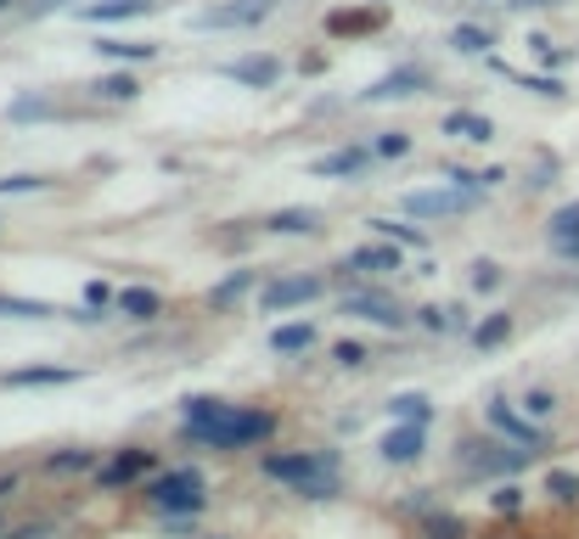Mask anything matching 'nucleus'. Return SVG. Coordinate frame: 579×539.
Wrapping results in <instances>:
<instances>
[{
    "label": "nucleus",
    "mask_w": 579,
    "mask_h": 539,
    "mask_svg": "<svg viewBox=\"0 0 579 539\" xmlns=\"http://www.w3.org/2000/svg\"><path fill=\"white\" fill-rule=\"evenodd\" d=\"M85 304H91V309H108V304H113V293H108L102 282H91V287H85Z\"/></svg>",
    "instance_id": "nucleus-37"
},
{
    "label": "nucleus",
    "mask_w": 579,
    "mask_h": 539,
    "mask_svg": "<svg viewBox=\"0 0 579 539\" xmlns=\"http://www.w3.org/2000/svg\"><path fill=\"white\" fill-rule=\"evenodd\" d=\"M247 287H254V276H247V270H236L231 282H220V287L209 293V304H214V309H225V304H236V298H242Z\"/></svg>",
    "instance_id": "nucleus-25"
},
{
    "label": "nucleus",
    "mask_w": 579,
    "mask_h": 539,
    "mask_svg": "<svg viewBox=\"0 0 579 539\" xmlns=\"http://www.w3.org/2000/svg\"><path fill=\"white\" fill-rule=\"evenodd\" d=\"M309 343H315V326H309V321H298V326H276V332H271V348H276V354H304Z\"/></svg>",
    "instance_id": "nucleus-17"
},
{
    "label": "nucleus",
    "mask_w": 579,
    "mask_h": 539,
    "mask_svg": "<svg viewBox=\"0 0 579 539\" xmlns=\"http://www.w3.org/2000/svg\"><path fill=\"white\" fill-rule=\"evenodd\" d=\"M0 7H12V0H0Z\"/></svg>",
    "instance_id": "nucleus-44"
},
{
    "label": "nucleus",
    "mask_w": 579,
    "mask_h": 539,
    "mask_svg": "<svg viewBox=\"0 0 579 539\" xmlns=\"http://www.w3.org/2000/svg\"><path fill=\"white\" fill-rule=\"evenodd\" d=\"M450 45H461V51H489L495 40H489V29H473V23H461V29L450 34Z\"/></svg>",
    "instance_id": "nucleus-29"
},
{
    "label": "nucleus",
    "mask_w": 579,
    "mask_h": 539,
    "mask_svg": "<svg viewBox=\"0 0 579 539\" xmlns=\"http://www.w3.org/2000/svg\"><path fill=\"white\" fill-rule=\"evenodd\" d=\"M79 467H91L85 449H68V456H51V472H79Z\"/></svg>",
    "instance_id": "nucleus-33"
},
{
    "label": "nucleus",
    "mask_w": 579,
    "mask_h": 539,
    "mask_svg": "<svg viewBox=\"0 0 579 539\" xmlns=\"http://www.w3.org/2000/svg\"><path fill=\"white\" fill-rule=\"evenodd\" d=\"M344 315L372 321V326H399V321H405L399 304H394L388 293H349V298H344Z\"/></svg>",
    "instance_id": "nucleus-7"
},
{
    "label": "nucleus",
    "mask_w": 579,
    "mask_h": 539,
    "mask_svg": "<svg viewBox=\"0 0 579 539\" xmlns=\"http://www.w3.org/2000/svg\"><path fill=\"white\" fill-rule=\"evenodd\" d=\"M512 7H557V0H512Z\"/></svg>",
    "instance_id": "nucleus-42"
},
{
    "label": "nucleus",
    "mask_w": 579,
    "mask_h": 539,
    "mask_svg": "<svg viewBox=\"0 0 579 539\" xmlns=\"http://www.w3.org/2000/svg\"><path fill=\"white\" fill-rule=\"evenodd\" d=\"M489 427H495V433H507L512 444H529V449H540V427H535V421H524V416H512L507 405H489Z\"/></svg>",
    "instance_id": "nucleus-13"
},
{
    "label": "nucleus",
    "mask_w": 579,
    "mask_h": 539,
    "mask_svg": "<svg viewBox=\"0 0 579 539\" xmlns=\"http://www.w3.org/2000/svg\"><path fill=\"white\" fill-rule=\"evenodd\" d=\"M546 495L562 500V506H579V472H551L546 478Z\"/></svg>",
    "instance_id": "nucleus-26"
},
{
    "label": "nucleus",
    "mask_w": 579,
    "mask_h": 539,
    "mask_svg": "<svg viewBox=\"0 0 579 539\" xmlns=\"http://www.w3.org/2000/svg\"><path fill=\"white\" fill-rule=\"evenodd\" d=\"M428 84V73L423 68H394L388 79H377L372 90H360L366 102H399V96H410V90H423Z\"/></svg>",
    "instance_id": "nucleus-9"
},
{
    "label": "nucleus",
    "mask_w": 579,
    "mask_h": 539,
    "mask_svg": "<svg viewBox=\"0 0 579 539\" xmlns=\"http://www.w3.org/2000/svg\"><path fill=\"white\" fill-rule=\"evenodd\" d=\"M366 163H372V146H349V152H333V157H315V174L338 180V174H360Z\"/></svg>",
    "instance_id": "nucleus-14"
},
{
    "label": "nucleus",
    "mask_w": 579,
    "mask_h": 539,
    "mask_svg": "<svg viewBox=\"0 0 579 539\" xmlns=\"http://www.w3.org/2000/svg\"><path fill=\"white\" fill-rule=\"evenodd\" d=\"M507 337H512V321L507 315H489V321L473 326V348H495V343H507Z\"/></svg>",
    "instance_id": "nucleus-20"
},
{
    "label": "nucleus",
    "mask_w": 579,
    "mask_h": 539,
    "mask_svg": "<svg viewBox=\"0 0 579 539\" xmlns=\"http://www.w3.org/2000/svg\"><path fill=\"white\" fill-rule=\"evenodd\" d=\"M524 410H529V416H535V421H546V416H551V410H557V399H551V394H546V388H535V394H529V399H524Z\"/></svg>",
    "instance_id": "nucleus-32"
},
{
    "label": "nucleus",
    "mask_w": 579,
    "mask_h": 539,
    "mask_svg": "<svg viewBox=\"0 0 579 539\" xmlns=\"http://www.w3.org/2000/svg\"><path fill=\"white\" fill-rule=\"evenodd\" d=\"M146 500L158 511H197L203 506V472L181 467V472H163L158 484H146Z\"/></svg>",
    "instance_id": "nucleus-3"
},
{
    "label": "nucleus",
    "mask_w": 579,
    "mask_h": 539,
    "mask_svg": "<svg viewBox=\"0 0 579 539\" xmlns=\"http://www.w3.org/2000/svg\"><path fill=\"white\" fill-rule=\"evenodd\" d=\"M40 7H62V0H40Z\"/></svg>",
    "instance_id": "nucleus-43"
},
{
    "label": "nucleus",
    "mask_w": 579,
    "mask_h": 539,
    "mask_svg": "<svg viewBox=\"0 0 579 539\" xmlns=\"http://www.w3.org/2000/svg\"><path fill=\"white\" fill-rule=\"evenodd\" d=\"M276 12V0H231V7H214L197 18V29H254Z\"/></svg>",
    "instance_id": "nucleus-5"
},
{
    "label": "nucleus",
    "mask_w": 579,
    "mask_h": 539,
    "mask_svg": "<svg viewBox=\"0 0 579 539\" xmlns=\"http://www.w3.org/2000/svg\"><path fill=\"white\" fill-rule=\"evenodd\" d=\"M383 236H394V242H405V247H428V236L423 231H410V225H394V220H372Z\"/></svg>",
    "instance_id": "nucleus-30"
},
{
    "label": "nucleus",
    "mask_w": 579,
    "mask_h": 539,
    "mask_svg": "<svg viewBox=\"0 0 579 539\" xmlns=\"http://www.w3.org/2000/svg\"><path fill=\"white\" fill-rule=\"evenodd\" d=\"M265 478L309 495V500H326L338 489V456H321V449H293V456H265Z\"/></svg>",
    "instance_id": "nucleus-2"
},
{
    "label": "nucleus",
    "mask_w": 579,
    "mask_h": 539,
    "mask_svg": "<svg viewBox=\"0 0 579 539\" xmlns=\"http://www.w3.org/2000/svg\"><path fill=\"white\" fill-rule=\"evenodd\" d=\"M478 203V186L467 180H456V186H445V192H410L405 197V214H417V220H439V214H461V209H473Z\"/></svg>",
    "instance_id": "nucleus-4"
},
{
    "label": "nucleus",
    "mask_w": 579,
    "mask_h": 539,
    "mask_svg": "<svg viewBox=\"0 0 579 539\" xmlns=\"http://www.w3.org/2000/svg\"><path fill=\"white\" fill-rule=\"evenodd\" d=\"M551 253H557V258H579V236H562V242H551Z\"/></svg>",
    "instance_id": "nucleus-41"
},
{
    "label": "nucleus",
    "mask_w": 579,
    "mask_h": 539,
    "mask_svg": "<svg viewBox=\"0 0 579 539\" xmlns=\"http://www.w3.org/2000/svg\"><path fill=\"white\" fill-rule=\"evenodd\" d=\"M40 113H51V108H45V102H18V108H12V119H40Z\"/></svg>",
    "instance_id": "nucleus-40"
},
{
    "label": "nucleus",
    "mask_w": 579,
    "mask_h": 539,
    "mask_svg": "<svg viewBox=\"0 0 579 539\" xmlns=\"http://www.w3.org/2000/svg\"><path fill=\"white\" fill-rule=\"evenodd\" d=\"M366 23H377L372 12H344V18H333V34H355V29H366Z\"/></svg>",
    "instance_id": "nucleus-34"
},
{
    "label": "nucleus",
    "mask_w": 579,
    "mask_h": 539,
    "mask_svg": "<svg viewBox=\"0 0 579 539\" xmlns=\"http://www.w3.org/2000/svg\"><path fill=\"white\" fill-rule=\"evenodd\" d=\"M0 315H23V321H51V315H62L57 304H34V298H7L0 293Z\"/></svg>",
    "instance_id": "nucleus-22"
},
{
    "label": "nucleus",
    "mask_w": 579,
    "mask_h": 539,
    "mask_svg": "<svg viewBox=\"0 0 579 539\" xmlns=\"http://www.w3.org/2000/svg\"><path fill=\"white\" fill-rule=\"evenodd\" d=\"M562 236H579V203H562L551 214V242H562Z\"/></svg>",
    "instance_id": "nucleus-28"
},
{
    "label": "nucleus",
    "mask_w": 579,
    "mask_h": 539,
    "mask_svg": "<svg viewBox=\"0 0 579 539\" xmlns=\"http://www.w3.org/2000/svg\"><path fill=\"white\" fill-rule=\"evenodd\" d=\"M372 152H377V157H405V152H410V135H405V130H388Z\"/></svg>",
    "instance_id": "nucleus-31"
},
{
    "label": "nucleus",
    "mask_w": 579,
    "mask_h": 539,
    "mask_svg": "<svg viewBox=\"0 0 579 539\" xmlns=\"http://www.w3.org/2000/svg\"><path fill=\"white\" fill-rule=\"evenodd\" d=\"M315 225H321L315 209H282V214H271V231L276 236H309Z\"/></svg>",
    "instance_id": "nucleus-16"
},
{
    "label": "nucleus",
    "mask_w": 579,
    "mask_h": 539,
    "mask_svg": "<svg viewBox=\"0 0 579 539\" xmlns=\"http://www.w3.org/2000/svg\"><path fill=\"white\" fill-rule=\"evenodd\" d=\"M423 449H428V427L423 421H399L388 438H383V456L394 461V467H405V461H417L423 456Z\"/></svg>",
    "instance_id": "nucleus-8"
},
{
    "label": "nucleus",
    "mask_w": 579,
    "mask_h": 539,
    "mask_svg": "<svg viewBox=\"0 0 579 539\" xmlns=\"http://www.w3.org/2000/svg\"><path fill=\"white\" fill-rule=\"evenodd\" d=\"M333 354H338V366H360V359H366V348H360V343H338Z\"/></svg>",
    "instance_id": "nucleus-36"
},
{
    "label": "nucleus",
    "mask_w": 579,
    "mask_h": 539,
    "mask_svg": "<svg viewBox=\"0 0 579 539\" xmlns=\"http://www.w3.org/2000/svg\"><path fill=\"white\" fill-rule=\"evenodd\" d=\"M146 467H152V456H146V449H119V456H113V461H108L96 478H102V489H124V484H135Z\"/></svg>",
    "instance_id": "nucleus-10"
},
{
    "label": "nucleus",
    "mask_w": 579,
    "mask_h": 539,
    "mask_svg": "<svg viewBox=\"0 0 579 539\" xmlns=\"http://www.w3.org/2000/svg\"><path fill=\"white\" fill-rule=\"evenodd\" d=\"M321 298V276H287V282H271L260 293V304L276 315V309H298V304H315Z\"/></svg>",
    "instance_id": "nucleus-6"
},
{
    "label": "nucleus",
    "mask_w": 579,
    "mask_h": 539,
    "mask_svg": "<svg viewBox=\"0 0 579 539\" xmlns=\"http://www.w3.org/2000/svg\"><path fill=\"white\" fill-rule=\"evenodd\" d=\"M388 410H394V416H399V421H423V427H428V421H434V405H428V399H423V394H399V399H394V405H388Z\"/></svg>",
    "instance_id": "nucleus-23"
},
{
    "label": "nucleus",
    "mask_w": 579,
    "mask_h": 539,
    "mask_svg": "<svg viewBox=\"0 0 579 539\" xmlns=\"http://www.w3.org/2000/svg\"><path fill=\"white\" fill-rule=\"evenodd\" d=\"M158 0H96V7H79L85 23H124V18H146Z\"/></svg>",
    "instance_id": "nucleus-11"
},
{
    "label": "nucleus",
    "mask_w": 579,
    "mask_h": 539,
    "mask_svg": "<svg viewBox=\"0 0 579 539\" xmlns=\"http://www.w3.org/2000/svg\"><path fill=\"white\" fill-rule=\"evenodd\" d=\"M181 427H186L197 444L247 449V444H265V438L276 433V416H271V410H247V405H225V399H186Z\"/></svg>",
    "instance_id": "nucleus-1"
},
{
    "label": "nucleus",
    "mask_w": 579,
    "mask_h": 539,
    "mask_svg": "<svg viewBox=\"0 0 579 539\" xmlns=\"http://www.w3.org/2000/svg\"><path fill=\"white\" fill-rule=\"evenodd\" d=\"M79 372H68V366H40V372H12L7 383L12 388H51V383H73Z\"/></svg>",
    "instance_id": "nucleus-18"
},
{
    "label": "nucleus",
    "mask_w": 579,
    "mask_h": 539,
    "mask_svg": "<svg viewBox=\"0 0 579 539\" xmlns=\"http://www.w3.org/2000/svg\"><path fill=\"white\" fill-rule=\"evenodd\" d=\"M473 282H478L484 293H495V287H501V264H489V258H484V264H478V276H473Z\"/></svg>",
    "instance_id": "nucleus-35"
},
{
    "label": "nucleus",
    "mask_w": 579,
    "mask_h": 539,
    "mask_svg": "<svg viewBox=\"0 0 579 539\" xmlns=\"http://www.w3.org/2000/svg\"><path fill=\"white\" fill-rule=\"evenodd\" d=\"M445 135H456V141H495V124L484 113H450L445 119Z\"/></svg>",
    "instance_id": "nucleus-15"
},
{
    "label": "nucleus",
    "mask_w": 579,
    "mask_h": 539,
    "mask_svg": "<svg viewBox=\"0 0 579 539\" xmlns=\"http://www.w3.org/2000/svg\"><path fill=\"white\" fill-rule=\"evenodd\" d=\"M394 264H399L394 247H355V253H349V270H366V276H377V270H394Z\"/></svg>",
    "instance_id": "nucleus-19"
},
{
    "label": "nucleus",
    "mask_w": 579,
    "mask_h": 539,
    "mask_svg": "<svg viewBox=\"0 0 579 539\" xmlns=\"http://www.w3.org/2000/svg\"><path fill=\"white\" fill-rule=\"evenodd\" d=\"M119 309H124V315H135V321H146V315H158V293L130 287V293H119Z\"/></svg>",
    "instance_id": "nucleus-24"
},
{
    "label": "nucleus",
    "mask_w": 579,
    "mask_h": 539,
    "mask_svg": "<svg viewBox=\"0 0 579 539\" xmlns=\"http://www.w3.org/2000/svg\"><path fill=\"white\" fill-rule=\"evenodd\" d=\"M135 90H141V84H135L130 73H113V79L96 84V96H108V102H135Z\"/></svg>",
    "instance_id": "nucleus-27"
},
{
    "label": "nucleus",
    "mask_w": 579,
    "mask_h": 539,
    "mask_svg": "<svg viewBox=\"0 0 579 539\" xmlns=\"http://www.w3.org/2000/svg\"><path fill=\"white\" fill-rule=\"evenodd\" d=\"M236 84H254V90H271L276 79H282V62L276 57H242V62H231L225 68Z\"/></svg>",
    "instance_id": "nucleus-12"
},
{
    "label": "nucleus",
    "mask_w": 579,
    "mask_h": 539,
    "mask_svg": "<svg viewBox=\"0 0 579 539\" xmlns=\"http://www.w3.org/2000/svg\"><path fill=\"white\" fill-rule=\"evenodd\" d=\"M96 51L102 57H119V62H152L158 57V45H141V40H102Z\"/></svg>",
    "instance_id": "nucleus-21"
},
{
    "label": "nucleus",
    "mask_w": 579,
    "mask_h": 539,
    "mask_svg": "<svg viewBox=\"0 0 579 539\" xmlns=\"http://www.w3.org/2000/svg\"><path fill=\"white\" fill-rule=\"evenodd\" d=\"M489 506H495V511H518V506H524V495H518V489H501Z\"/></svg>",
    "instance_id": "nucleus-39"
},
{
    "label": "nucleus",
    "mask_w": 579,
    "mask_h": 539,
    "mask_svg": "<svg viewBox=\"0 0 579 539\" xmlns=\"http://www.w3.org/2000/svg\"><path fill=\"white\" fill-rule=\"evenodd\" d=\"M34 186H40L34 174H12V180H0V192H34Z\"/></svg>",
    "instance_id": "nucleus-38"
}]
</instances>
